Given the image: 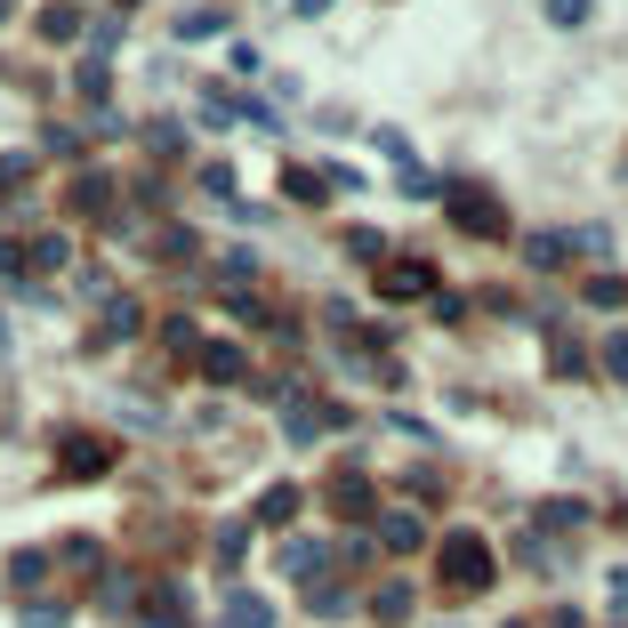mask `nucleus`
Masks as SVG:
<instances>
[{
	"label": "nucleus",
	"instance_id": "nucleus-1",
	"mask_svg": "<svg viewBox=\"0 0 628 628\" xmlns=\"http://www.w3.org/2000/svg\"><path fill=\"white\" fill-rule=\"evenodd\" d=\"M443 218L460 226V234H475V242H508V202L492 186H475V178H451L443 186Z\"/></svg>",
	"mask_w": 628,
	"mask_h": 628
},
{
	"label": "nucleus",
	"instance_id": "nucleus-2",
	"mask_svg": "<svg viewBox=\"0 0 628 628\" xmlns=\"http://www.w3.org/2000/svg\"><path fill=\"white\" fill-rule=\"evenodd\" d=\"M443 580L460 588V597L492 588V548H483V532H443Z\"/></svg>",
	"mask_w": 628,
	"mask_h": 628
},
{
	"label": "nucleus",
	"instance_id": "nucleus-3",
	"mask_svg": "<svg viewBox=\"0 0 628 628\" xmlns=\"http://www.w3.org/2000/svg\"><path fill=\"white\" fill-rule=\"evenodd\" d=\"M129 628H194V597H186V580H146V597H137Z\"/></svg>",
	"mask_w": 628,
	"mask_h": 628
},
{
	"label": "nucleus",
	"instance_id": "nucleus-4",
	"mask_svg": "<svg viewBox=\"0 0 628 628\" xmlns=\"http://www.w3.org/2000/svg\"><path fill=\"white\" fill-rule=\"evenodd\" d=\"M105 468H114V443H105V435H81V428L57 435V475L65 483H97Z\"/></svg>",
	"mask_w": 628,
	"mask_h": 628
},
{
	"label": "nucleus",
	"instance_id": "nucleus-5",
	"mask_svg": "<svg viewBox=\"0 0 628 628\" xmlns=\"http://www.w3.org/2000/svg\"><path fill=\"white\" fill-rule=\"evenodd\" d=\"M435 291H443V283H435L428 258H387V266H379V298H395V306H403V298H435Z\"/></svg>",
	"mask_w": 628,
	"mask_h": 628
},
{
	"label": "nucleus",
	"instance_id": "nucleus-6",
	"mask_svg": "<svg viewBox=\"0 0 628 628\" xmlns=\"http://www.w3.org/2000/svg\"><path fill=\"white\" fill-rule=\"evenodd\" d=\"M283 428H291V443H314L323 428H346V411H338L331 395H291V403H283Z\"/></svg>",
	"mask_w": 628,
	"mask_h": 628
},
{
	"label": "nucleus",
	"instance_id": "nucleus-7",
	"mask_svg": "<svg viewBox=\"0 0 628 628\" xmlns=\"http://www.w3.org/2000/svg\"><path fill=\"white\" fill-rule=\"evenodd\" d=\"M209 379H218V387H242V379H251V355H242L234 338H202V355H194Z\"/></svg>",
	"mask_w": 628,
	"mask_h": 628
},
{
	"label": "nucleus",
	"instance_id": "nucleus-8",
	"mask_svg": "<svg viewBox=\"0 0 628 628\" xmlns=\"http://www.w3.org/2000/svg\"><path fill=\"white\" fill-rule=\"evenodd\" d=\"M379 548H387V556H419V548H428V523H419L411 508H387V516H379Z\"/></svg>",
	"mask_w": 628,
	"mask_h": 628
},
{
	"label": "nucleus",
	"instance_id": "nucleus-9",
	"mask_svg": "<svg viewBox=\"0 0 628 628\" xmlns=\"http://www.w3.org/2000/svg\"><path fill=\"white\" fill-rule=\"evenodd\" d=\"M283 572L314 588V580H323V572H331V548H323V540H283Z\"/></svg>",
	"mask_w": 628,
	"mask_h": 628
},
{
	"label": "nucleus",
	"instance_id": "nucleus-10",
	"mask_svg": "<svg viewBox=\"0 0 628 628\" xmlns=\"http://www.w3.org/2000/svg\"><path fill=\"white\" fill-rule=\"evenodd\" d=\"M218 628H274V605L258 597V588H234L226 612H218Z\"/></svg>",
	"mask_w": 628,
	"mask_h": 628
},
{
	"label": "nucleus",
	"instance_id": "nucleus-11",
	"mask_svg": "<svg viewBox=\"0 0 628 628\" xmlns=\"http://www.w3.org/2000/svg\"><path fill=\"white\" fill-rule=\"evenodd\" d=\"M331 508H338V516H371V475H363V468H338V475H331Z\"/></svg>",
	"mask_w": 628,
	"mask_h": 628
},
{
	"label": "nucleus",
	"instance_id": "nucleus-12",
	"mask_svg": "<svg viewBox=\"0 0 628 628\" xmlns=\"http://www.w3.org/2000/svg\"><path fill=\"white\" fill-rule=\"evenodd\" d=\"M298 500H306L298 483H266V492H258V523H274V532H283V523L298 516Z\"/></svg>",
	"mask_w": 628,
	"mask_h": 628
},
{
	"label": "nucleus",
	"instance_id": "nucleus-13",
	"mask_svg": "<svg viewBox=\"0 0 628 628\" xmlns=\"http://www.w3.org/2000/svg\"><path fill=\"white\" fill-rule=\"evenodd\" d=\"M137 331H146L137 298H105V323H97V338H137Z\"/></svg>",
	"mask_w": 628,
	"mask_h": 628
},
{
	"label": "nucleus",
	"instance_id": "nucleus-14",
	"mask_svg": "<svg viewBox=\"0 0 628 628\" xmlns=\"http://www.w3.org/2000/svg\"><path fill=\"white\" fill-rule=\"evenodd\" d=\"M548 363H556V379H580L588 371V346L572 331H548Z\"/></svg>",
	"mask_w": 628,
	"mask_h": 628
},
{
	"label": "nucleus",
	"instance_id": "nucleus-15",
	"mask_svg": "<svg viewBox=\"0 0 628 628\" xmlns=\"http://www.w3.org/2000/svg\"><path fill=\"white\" fill-rule=\"evenodd\" d=\"M371 620H387V628L411 620V588H403V580H379V588H371Z\"/></svg>",
	"mask_w": 628,
	"mask_h": 628
},
{
	"label": "nucleus",
	"instance_id": "nucleus-16",
	"mask_svg": "<svg viewBox=\"0 0 628 628\" xmlns=\"http://www.w3.org/2000/svg\"><path fill=\"white\" fill-rule=\"evenodd\" d=\"M73 89H81L89 105H105V97H114V65H105V57H81V65H73Z\"/></svg>",
	"mask_w": 628,
	"mask_h": 628
},
{
	"label": "nucleus",
	"instance_id": "nucleus-17",
	"mask_svg": "<svg viewBox=\"0 0 628 628\" xmlns=\"http://www.w3.org/2000/svg\"><path fill=\"white\" fill-rule=\"evenodd\" d=\"M523 258H532L540 274H556V266L572 258V234H532V242H523Z\"/></svg>",
	"mask_w": 628,
	"mask_h": 628
},
{
	"label": "nucleus",
	"instance_id": "nucleus-18",
	"mask_svg": "<svg viewBox=\"0 0 628 628\" xmlns=\"http://www.w3.org/2000/svg\"><path fill=\"white\" fill-rule=\"evenodd\" d=\"M137 597H146V580H137V572H114V580L97 588V605H105V612H137Z\"/></svg>",
	"mask_w": 628,
	"mask_h": 628
},
{
	"label": "nucleus",
	"instance_id": "nucleus-19",
	"mask_svg": "<svg viewBox=\"0 0 628 628\" xmlns=\"http://www.w3.org/2000/svg\"><path fill=\"white\" fill-rule=\"evenodd\" d=\"M65 258H73V242H65V234H41V242L24 251V266H32V274H65Z\"/></svg>",
	"mask_w": 628,
	"mask_h": 628
},
{
	"label": "nucleus",
	"instance_id": "nucleus-20",
	"mask_svg": "<svg viewBox=\"0 0 628 628\" xmlns=\"http://www.w3.org/2000/svg\"><path fill=\"white\" fill-rule=\"evenodd\" d=\"M9 580L24 588V597H32V588L49 580V556H41V548H17V556H9Z\"/></svg>",
	"mask_w": 628,
	"mask_h": 628
},
{
	"label": "nucleus",
	"instance_id": "nucleus-21",
	"mask_svg": "<svg viewBox=\"0 0 628 628\" xmlns=\"http://www.w3.org/2000/svg\"><path fill=\"white\" fill-rule=\"evenodd\" d=\"M283 194L291 202H323L331 194V169H283Z\"/></svg>",
	"mask_w": 628,
	"mask_h": 628
},
{
	"label": "nucleus",
	"instance_id": "nucleus-22",
	"mask_svg": "<svg viewBox=\"0 0 628 628\" xmlns=\"http://www.w3.org/2000/svg\"><path fill=\"white\" fill-rule=\"evenodd\" d=\"M73 209H81V218H105V209H114V186H105V178H73Z\"/></svg>",
	"mask_w": 628,
	"mask_h": 628
},
{
	"label": "nucleus",
	"instance_id": "nucleus-23",
	"mask_svg": "<svg viewBox=\"0 0 628 628\" xmlns=\"http://www.w3.org/2000/svg\"><path fill=\"white\" fill-rule=\"evenodd\" d=\"M209 548H218V565L234 572V565H242V548H251V523H218V532H209Z\"/></svg>",
	"mask_w": 628,
	"mask_h": 628
},
{
	"label": "nucleus",
	"instance_id": "nucleus-24",
	"mask_svg": "<svg viewBox=\"0 0 628 628\" xmlns=\"http://www.w3.org/2000/svg\"><path fill=\"white\" fill-rule=\"evenodd\" d=\"M580 523H588L580 500H548V508H540V532H580Z\"/></svg>",
	"mask_w": 628,
	"mask_h": 628
},
{
	"label": "nucleus",
	"instance_id": "nucleus-25",
	"mask_svg": "<svg viewBox=\"0 0 628 628\" xmlns=\"http://www.w3.org/2000/svg\"><path fill=\"white\" fill-rule=\"evenodd\" d=\"M73 32H81V17L65 9V0H49V9H41V41H73Z\"/></svg>",
	"mask_w": 628,
	"mask_h": 628
},
{
	"label": "nucleus",
	"instance_id": "nucleus-26",
	"mask_svg": "<svg viewBox=\"0 0 628 628\" xmlns=\"http://www.w3.org/2000/svg\"><path fill=\"white\" fill-rule=\"evenodd\" d=\"M580 298H588V306H628V283H620V274H597Z\"/></svg>",
	"mask_w": 628,
	"mask_h": 628
},
{
	"label": "nucleus",
	"instance_id": "nucleus-27",
	"mask_svg": "<svg viewBox=\"0 0 628 628\" xmlns=\"http://www.w3.org/2000/svg\"><path fill=\"white\" fill-rule=\"evenodd\" d=\"M346 251H355V258H371V266H387V234H371V226H355V234H346Z\"/></svg>",
	"mask_w": 628,
	"mask_h": 628
},
{
	"label": "nucleus",
	"instance_id": "nucleus-28",
	"mask_svg": "<svg viewBox=\"0 0 628 628\" xmlns=\"http://www.w3.org/2000/svg\"><path fill=\"white\" fill-rule=\"evenodd\" d=\"M226 17L218 9H194V17H178V41H209V32H218Z\"/></svg>",
	"mask_w": 628,
	"mask_h": 628
},
{
	"label": "nucleus",
	"instance_id": "nucleus-29",
	"mask_svg": "<svg viewBox=\"0 0 628 628\" xmlns=\"http://www.w3.org/2000/svg\"><path fill=\"white\" fill-rule=\"evenodd\" d=\"M588 9H597V0H548V24L572 32V24H588Z\"/></svg>",
	"mask_w": 628,
	"mask_h": 628
},
{
	"label": "nucleus",
	"instance_id": "nucleus-30",
	"mask_svg": "<svg viewBox=\"0 0 628 628\" xmlns=\"http://www.w3.org/2000/svg\"><path fill=\"white\" fill-rule=\"evenodd\" d=\"M161 338H169V355H186V363H194V355H202V331H194V323H169V331H161Z\"/></svg>",
	"mask_w": 628,
	"mask_h": 628
},
{
	"label": "nucleus",
	"instance_id": "nucleus-31",
	"mask_svg": "<svg viewBox=\"0 0 628 628\" xmlns=\"http://www.w3.org/2000/svg\"><path fill=\"white\" fill-rule=\"evenodd\" d=\"M597 355H605V371H612V379H628V331H612Z\"/></svg>",
	"mask_w": 628,
	"mask_h": 628
},
{
	"label": "nucleus",
	"instance_id": "nucleus-32",
	"mask_svg": "<svg viewBox=\"0 0 628 628\" xmlns=\"http://www.w3.org/2000/svg\"><path fill=\"white\" fill-rule=\"evenodd\" d=\"M146 146H154V154H178V146H186V129H178V121H154V129H146Z\"/></svg>",
	"mask_w": 628,
	"mask_h": 628
},
{
	"label": "nucleus",
	"instance_id": "nucleus-33",
	"mask_svg": "<svg viewBox=\"0 0 628 628\" xmlns=\"http://www.w3.org/2000/svg\"><path fill=\"white\" fill-rule=\"evenodd\" d=\"M572 251H580V258H605V251H612V234H605V226H580V234H572Z\"/></svg>",
	"mask_w": 628,
	"mask_h": 628
},
{
	"label": "nucleus",
	"instance_id": "nucleus-34",
	"mask_svg": "<svg viewBox=\"0 0 628 628\" xmlns=\"http://www.w3.org/2000/svg\"><path fill=\"white\" fill-rule=\"evenodd\" d=\"M89 41H97L89 57H114V49H121V24H114V17H105V24H89Z\"/></svg>",
	"mask_w": 628,
	"mask_h": 628
},
{
	"label": "nucleus",
	"instance_id": "nucleus-35",
	"mask_svg": "<svg viewBox=\"0 0 628 628\" xmlns=\"http://www.w3.org/2000/svg\"><path fill=\"white\" fill-rule=\"evenodd\" d=\"M24 628H65V605H24Z\"/></svg>",
	"mask_w": 628,
	"mask_h": 628
},
{
	"label": "nucleus",
	"instance_id": "nucleus-36",
	"mask_svg": "<svg viewBox=\"0 0 628 628\" xmlns=\"http://www.w3.org/2000/svg\"><path fill=\"white\" fill-rule=\"evenodd\" d=\"M0 274H32V266H24V251H17V242H0Z\"/></svg>",
	"mask_w": 628,
	"mask_h": 628
},
{
	"label": "nucleus",
	"instance_id": "nucleus-37",
	"mask_svg": "<svg viewBox=\"0 0 628 628\" xmlns=\"http://www.w3.org/2000/svg\"><path fill=\"white\" fill-rule=\"evenodd\" d=\"M291 9H298V17H323V9H331V0H291Z\"/></svg>",
	"mask_w": 628,
	"mask_h": 628
},
{
	"label": "nucleus",
	"instance_id": "nucleus-38",
	"mask_svg": "<svg viewBox=\"0 0 628 628\" xmlns=\"http://www.w3.org/2000/svg\"><path fill=\"white\" fill-rule=\"evenodd\" d=\"M500 628H532V620H500Z\"/></svg>",
	"mask_w": 628,
	"mask_h": 628
},
{
	"label": "nucleus",
	"instance_id": "nucleus-39",
	"mask_svg": "<svg viewBox=\"0 0 628 628\" xmlns=\"http://www.w3.org/2000/svg\"><path fill=\"white\" fill-rule=\"evenodd\" d=\"M121 9H137V0H121Z\"/></svg>",
	"mask_w": 628,
	"mask_h": 628
}]
</instances>
